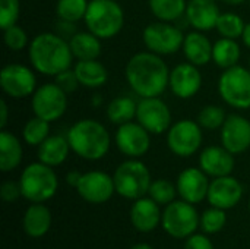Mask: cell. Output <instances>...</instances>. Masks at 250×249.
<instances>
[{"mask_svg":"<svg viewBox=\"0 0 250 249\" xmlns=\"http://www.w3.org/2000/svg\"><path fill=\"white\" fill-rule=\"evenodd\" d=\"M242 197H243L242 183L229 175V176L215 178L209 183L207 200L211 204V207L230 210L240 203Z\"/></svg>","mask_w":250,"mask_h":249,"instance_id":"cell-16","label":"cell"},{"mask_svg":"<svg viewBox=\"0 0 250 249\" xmlns=\"http://www.w3.org/2000/svg\"><path fill=\"white\" fill-rule=\"evenodd\" d=\"M50 122L35 116L34 119L28 120L25 128H23V139L28 145H40L48 138L50 132Z\"/></svg>","mask_w":250,"mask_h":249,"instance_id":"cell-33","label":"cell"},{"mask_svg":"<svg viewBox=\"0 0 250 249\" xmlns=\"http://www.w3.org/2000/svg\"><path fill=\"white\" fill-rule=\"evenodd\" d=\"M3 31H4V43L10 50L19 51L26 45V41H28L26 32L21 26L13 25V26H9Z\"/></svg>","mask_w":250,"mask_h":249,"instance_id":"cell-39","label":"cell"},{"mask_svg":"<svg viewBox=\"0 0 250 249\" xmlns=\"http://www.w3.org/2000/svg\"><path fill=\"white\" fill-rule=\"evenodd\" d=\"M177 194V186H174L170 181L158 179L154 181L149 186L148 195L160 205H168L174 201Z\"/></svg>","mask_w":250,"mask_h":249,"instance_id":"cell-35","label":"cell"},{"mask_svg":"<svg viewBox=\"0 0 250 249\" xmlns=\"http://www.w3.org/2000/svg\"><path fill=\"white\" fill-rule=\"evenodd\" d=\"M199 166L208 176H229L234 169V157L224 147H208L199 157Z\"/></svg>","mask_w":250,"mask_h":249,"instance_id":"cell-21","label":"cell"},{"mask_svg":"<svg viewBox=\"0 0 250 249\" xmlns=\"http://www.w3.org/2000/svg\"><path fill=\"white\" fill-rule=\"evenodd\" d=\"M116 144L119 150L127 157H142L146 154L151 145L149 132L141 123H125L120 125L116 134Z\"/></svg>","mask_w":250,"mask_h":249,"instance_id":"cell-15","label":"cell"},{"mask_svg":"<svg viewBox=\"0 0 250 249\" xmlns=\"http://www.w3.org/2000/svg\"><path fill=\"white\" fill-rule=\"evenodd\" d=\"M218 91L223 100L236 109L250 107V70L242 66L229 68L220 78Z\"/></svg>","mask_w":250,"mask_h":249,"instance_id":"cell-8","label":"cell"},{"mask_svg":"<svg viewBox=\"0 0 250 249\" xmlns=\"http://www.w3.org/2000/svg\"><path fill=\"white\" fill-rule=\"evenodd\" d=\"M208 175L202 169L196 167H188L185 169L179 178H177V194L182 197V200L198 204L204 201L208 197L209 189V181L207 178Z\"/></svg>","mask_w":250,"mask_h":249,"instance_id":"cell-17","label":"cell"},{"mask_svg":"<svg viewBox=\"0 0 250 249\" xmlns=\"http://www.w3.org/2000/svg\"><path fill=\"white\" fill-rule=\"evenodd\" d=\"M185 41L182 31L167 22H152L144 29V43L155 54H173Z\"/></svg>","mask_w":250,"mask_h":249,"instance_id":"cell-9","label":"cell"},{"mask_svg":"<svg viewBox=\"0 0 250 249\" xmlns=\"http://www.w3.org/2000/svg\"><path fill=\"white\" fill-rule=\"evenodd\" d=\"M56 84L67 94V92H73L78 85H79V79L75 73V70H63L59 75H56Z\"/></svg>","mask_w":250,"mask_h":249,"instance_id":"cell-40","label":"cell"},{"mask_svg":"<svg viewBox=\"0 0 250 249\" xmlns=\"http://www.w3.org/2000/svg\"><path fill=\"white\" fill-rule=\"evenodd\" d=\"M168 85L179 98H190L201 90L202 76L196 65L182 63L170 72Z\"/></svg>","mask_w":250,"mask_h":249,"instance_id":"cell-19","label":"cell"},{"mask_svg":"<svg viewBox=\"0 0 250 249\" xmlns=\"http://www.w3.org/2000/svg\"><path fill=\"white\" fill-rule=\"evenodd\" d=\"M167 144L171 153L179 157L193 156L202 144V132L199 123L193 120H180L168 131Z\"/></svg>","mask_w":250,"mask_h":249,"instance_id":"cell-11","label":"cell"},{"mask_svg":"<svg viewBox=\"0 0 250 249\" xmlns=\"http://www.w3.org/2000/svg\"><path fill=\"white\" fill-rule=\"evenodd\" d=\"M249 211H250V200H249Z\"/></svg>","mask_w":250,"mask_h":249,"instance_id":"cell-48","label":"cell"},{"mask_svg":"<svg viewBox=\"0 0 250 249\" xmlns=\"http://www.w3.org/2000/svg\"><path fill=\"white\" fill-rule=\"evenodd\" d=\"M182 47L188 60L196 66H204L212 59L214 45H211V41L201 32H190L185 35Z\"/></svg>","mask_w":250,"mask_h":249,"instance_id":"cell-24","label":"cell"},{"mask_svg":"<svg viewBox=\"0 0 250 249\" xmlns=\"http://www.w3.org/2000/svg\"><path fill=\"white\" fill-rule=\"evenodd\" d=\"M67 141L72 151L85 160H100L110 148L107 129L100 122L91 119L76 122L67 134Z\"/></svg>","mask_w":250,"mask_h":249,"instance_id":"cell-3","label":"cell"},{"mask_svg":"<svg viewBox=\"0 0 250 249\" xmlns=\"http://www.w3.org/2000/svg\"><path fill=\"white\" fill-rule=\"evenodd\" d=\"M245 25L246 23L243 22V19L239 15H236V13H223V15H220L215 28L218 29V32L224 38L236 40V38L242 37Z\"/></svg>","mask_w":250,"mask_h":249,"instance_id":"cell-34","label":"cell"},{"mask_svg":"<svg viewBox=\"0 0 250 249\" xmlns=\"http://www.w3.org/2000/svg\"><path fill=\"white\" fill-rule=\"evenodd\" d=\"M151 197L149 198H139L133 203L130 208V222L133 227L141 233H149L152 232L163 219V213Z\"/></svg>","mask_w":250,"mask_h":249,"instance_id":"cell-20","label":"cell"},{"mask_svg":"<svg viewBox=\"0 0 250 249\" xmlns=\"http://www.w3.org/2000/svg\"><path fill=\"white\" fill-rule=\"evenodd\" d=\"M220 15L221 13L214 0H190L186 7L188 22L198 31H209L215 28Z\"/></svg>","mask_w":250,"mask_h":249,"instance_id":"cell-22","label":"cell"},{"mask_svg":"<svg viewBox=\"0 0 250 249\" xmlns=\"http://www.w3.org/2000/svg\"><path fill=\"white\" fill-rule=\"evenodd\" d=\"M149 7L158 19L170 22L186 13L188 6L185 0H149Z\"/></svg>","mask_w":250,"mask_h":249,"instance_id":"cell-31","label":"cell"},{"mask_svg":"<svg viewBox=\"0 0 250 249\" xmlns=\"http://www.w3.org/2000/svg\"><path fill=\"white\" fill-rule=\"evenodd\" d=\"M126 79L142 98L158 97L170 82V72L164 60L155 53H138L126 65Z\"/></svg>","mask_w":250,"mask_h":249,"instance_id":"cell-1","label":"cell"},{"mask_svg":"<svg viewBox=\"0 0 250 249\" xmlns=\"http://www.w3.org/2000/svg\"><path fill=\"white\" fill-rule=\"evenodd\" d=\"M72 54L79 60H95L101 53V43L92 32H75L70 37Z\"/></svg>","mask_w":250,"mask_h":249,"instance_id":"cell-26","label":"cell"},{"mask_svg":"<svg viewBox=\"0 0 250 249\" xmlns=\"http://www.w3.org/2000/svg\"><path fill=\"white\" fill-rule=\"evenodd\" d=\"M223 147L231 154H242L250 147V122L239 114H231L221 126Z\"/></svg>","mask_w":250,"mask_h":249,"instance_id":"cell-18","label":"cell"},{"mask_svg":"<svg viewBox=\"0 0 250 249\" xmlns=\"http://www.w3.org/2000/svg\"><path fill=\"white\" fill-rule=\"evenodd\" d=\"M226 222H227L226 210H221L217 207H211L205 210L201 216V227L208 235H214L223 230V227L226 226Z\"/></svg>","mask_w":250,"mask_h":249,"instance_id":"cell-36","label":"cell"},{"mask_svg":"<svg viewBox=\"0 0 250 249\" xmlns=\"http://www.w3.org/2000/svg\"><path fill=\"white\" fill-rule=\"evenodd\" d=\"M79 84L88 88H98L107 81V69L97 60H79L75 66Z\"/></svg>","mask_w":250,"mask_h":249,"instance_id":"cell-28","label":"cell"},{"mask_svg":"<svg viewBox=\"0 0 250 249\" xmlns=\"http://www.w3.org/2000/svg\"><path fill=\"white\" fill-rule=\"evenodd\" d=\"M163 229L176 239H188L201 226V217L193 204L182 200L168 204L161 219Z\"/></svg>","mask_w":250,"mask_h":249,"instance_id":"cell-7","label":"cell"},{"mask_svg":"<svg viewBox=\"0 0 250 249\" xmlns=\"http://www.w3.org/2000/svg\"><path fill=\"white\" fill-rule=\"evenodd\" d=\"M76 191L79 197L86 203L103 204L113 197V194L116 192V186L111 176H108L104 172L94 170L82 175L81 182L76 186Z\"/></svg>","mask_w":250,"mask_h":249,"instance_id":"cell-14","label":"cell"},{"mask_svg":"<svg viewBox=\"0 0 250 249\" xmlns=\"http://www.w3.org/2000/svg\"><path fill=\"white\" fill-rule=\"evenodd\" d=\"M70 144L67 138L63 136H48L44 142L38 145V158L47 166H59L69 156Z\"/></svg>","mask_w":250,"mask_h":249,"instance_id":"cell-25","label":"cell"},{"mask_svg":"<svg viewBox=\"0 0 250 249\" xmlns=\"http://www.w3.org/2000/svg\"><path fill=\"white\" fill-rule=\"evenodd\" d=\"M7 122V104L0 101V128H4Z\"/></svg>","mask_w":250,"mask_h":249,"instance_id":"cell-44","label":"cell"},{"mask_svg":"<svg viewBox=\"0 0 250 249\" xmlns=\"http://www.w3.org/2000/svg\"><path fill=\"white\" fill-rule=\"evenodd\" d=\"M226 3H229V4H242V3H245L246 0H224Z\"/></svg>","mask_w":250,"mask_h":249,"instance_id":"cell-47","label":"cell"},{"mask_svg":"<svg viewBox=\"0 0 250 249\" xmlns=\"http://www.w3.org/2000/svg\"><path fill=\"white\" fill-rule=\"evenodd\" d=\"M81 178H82V173L73 170V172H69V173L66 175V182H67V185L76 188V186L79 185V182H81Z\"/></svg>","mask_w":250,"mask_h":249,"instance_id":"cell-43","label":"cell"},{"mask_svg":"<svg viewBox=\"0 0 250 249\" xmlns=\"http://www.w3.org/2000/svg\"><path fill=\"white\" fill-rule=\"evenodd\" d=\"M19 18V0H0V28L13 26Z\"/></svg>","mask_w":250,"mask_h":249,"instance_id":"cell-38","label":"cell"},{"mask_svg":"<svg viewBox=\"0 0 250 249\" xmlns=\"http://www.w3.org/2000/svg\"><path fill=\"white\" fill-rule=\"evenodd\" d=\"M1 90L12 98H23L35 92L37 79L31 69L22 65H7L0 72Z\"/></svg>","mask_w":250,"mask_h":249,"instance_id":"cell-13","label":"cell"},{"mask_svg":"<svg viewBox=\"0 0 250 249\" xmlns=\"http://www.w3.org/2000/svg\"><path fill=\"white\" fill-rule=\"evenodd\" d=\"M116 192L126 200H139L145 197L152 183L148 167L138 161L129 160L122 163L113 175Z\"/></svg>","mask_w":250,"mask_h":249,"instance_id":"cell-6","label":"cell"},{"mask_svg":"<svg viewBox=\"0 0 250 249\" xmlns=\"http://www.w3.org/2000/svg\"><path fill=\"white\" fill-rule=\"evenodd\" d=\"M185 249H214V245L208 236L201 233H193L186 239Z\"/></svg>","mask_w":250,"mask_h":249,"instance_id":"cell-42","label":"cell"},{"mask_svg":"<svg viewBox=\"0 0 250 249\" xmlns=\"http://www.w3.org/2000/svg\"><path fill=\"white\" fill-rule=\"evenodd\" d=\"M242 38H243V43L250 47V22L245 25V29H243V34H242Z\"/></svg>","mask_w":250,"mask_h":249,"instance_id":"cell-45","label":"cell"},{"mask_svg":"<svg viewBox=\"0 0 250 249\" xmlns=\"http://www.w3.org/2000/svg\"><path fill=\"white\" fill-rule=\"evenodd\" d=\"M22 161V145L19 139L10 132L3 131L0 134V169L1 172H10L16 169Z\"/></svg>","mask_w":250,"mask_h":249,"instance_id":"cell-27","label":"cell"},{"mask_svg":"<svg viewBox=\"0 0 250 249\" xmlns=\"http://www.w3.org/2000/svg\"><path fill=\"white\" fill-rule=\"evenodd\" d=\"M125 16L116 0H91L88 3L85 23L98 38H111L123 26Z\"/></svg>","mask_w":250,"mask_h":249,"instance_id":"cell-5","label":"cell"},{"mask_svg":"<svg viewBox=\"0 0 250 249\" xmlns=\"http://www.w3.org/2000/svg\"><path fill=\"white\" fill-rule=\"evenodd\" d=\"M19 185L23 198L31 203H45L56 195L59 181L51 166L40 161L26 166L21 175Z\"/></svg>","mask_w":250,"mask_h":249,"instance_id":"cell-4","label":"cell"},{"mask_svg":"<svg viewBox=\"0 0 250 249\" xmlns=\"http://www.w3.org/2000/svg\"><path fill=\"white\" fill-rule=\"evenodd\" d=\"M67 107L66 92L54 82L40 87L32 95V110L35 116L54 122L63 116Z\"/></svg>","mask_w":250,"mask_h":249,"instance_id":"cell-10","label":"cell"},{"mask_svg":"<svg viewBox=\"0 0 250 249\" xmlns=\"http://www.w3.org/2000/svg\"><path fill=\"white\" fill-rule=\"evenodd\" d=\"M240 59V47L233 38H221L214 44L212 60L224 69L233 68Z\"/></svg>","mask_w":250,"mask_h":249,"instance_id":"cell-29","label":"cell"},{"mask_svg":"<svg viewBox=\"0 0 250 249\" xmlns=\"http://www.w3.org/2000/svg\"><path fill=\"white\" fill-rule=\"evenodd\" d=\"M23 232L31 238H41L47 235L51 226V213L42 203H32L23 214Z\"/></svg>","mask_w":250,"mask_h":249,"instance_id":"cell-23","label":"cell"},{"mask_svg":"<svg viewBox=\"0 0 250 249\" xmlns=\"http://www.w3.org/2000/svg\"><path fill=\"white\" fill-rule=\"evenodd\" d=\"M226 113L218 106H205L198 116V123L205 129H218L226 122Z\"/></svg>","mask_w":250,"mask_h":249,"instance_id":"cell-37","label":"cell"},{"mask_svg":"<svg viewBox=\"0 0 250 249\" xmlns=\"http://www.w3.org/2000/svg\"><path fill=\"white\" fill-rule=\"evenodd\" d=\"M136 107L135 101L129 97H119L114 98L107 106V116L111 123L114 125H125L129 123L136 116Z\"/></svg>","mask_w":250,"mask_h":249,"instance_id":"cell-30","label":"cell"},{"mask_svg":"<svg viewBox=\"0 0 250 249\" xmlns=\"http://www.w3.org/2000/svg\"><path fill=\"white\" fill-rule=\"evenodd\" d=\"M21 195H22V189H21V185L16 182H12V181L4 182L0 188V197L6 203H13Z\"/></svg>","mask_w":250,"mask_h":249,"instance_id":"cell-41","label":"cell"},{"mask_svg":"<svg viewBox=\"0 0 250 249\" xmlns=\"http://www.w3.org/2000/svg\"><path fill=\"white\" fill-rule=\"evenodd\" d=\"M29 59L32 66L42 75L56 76L67 70L72 65L70 44L59 34L42 32L37 35L29 45Z\"/></svg>","mask_w":250,"mask_h":249,"instance_id":"cell-2","label":"cell"},{"mask_svg":"<svg viewBox=\"0 0 250 249\" xmlns=\"http://www.w3.org/2000/svg\"><path fill=\"white\" fill-rule=\"evenodd\" d=\"M136 119L149 134L160 135L168 129L171 113L164 101L158 97H146L138 103Z\"/></svg>","mask_w":250,"mask_h":249,"instance_id":"cell-12","label":"cell"},{"mask_svg":"<svg viewBox=\"0 0 250 249\" xmlns=\"http://www.w3.org/2000/svg\"><path fill=\"white\" fill-rule=\"evenodd\" d=\"M88 9L86 0H59L57 1V15L62 21L66 22H78L81 19H85Z\"/></svg>","mask_w":250,"mask_h":249,"instance_id":"cell-32","label":"cell"},{"mask_svg":"<svg viewBox=\"0 0 250 249\" xmlns=\"http://www.w3.org/2000/svg\"><path fill=\"white\" fill-rule=\"evenodd\" d=\"M130 249H154L151 245H148V244H136V245H133Z\"/></svg>","mask_w":250,"mask_h":249,"instance_id":"cell-46","label":"cell"}]
</instances>
